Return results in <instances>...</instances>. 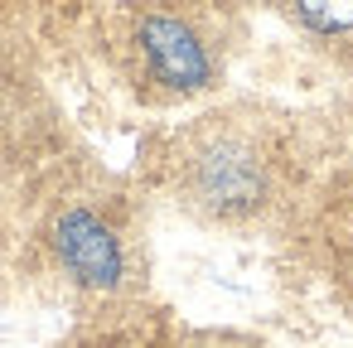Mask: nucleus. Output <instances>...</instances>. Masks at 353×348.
Segmentation results:
<instances>
[{"label":"nucleus","mask_w":353,"mask_h":348,"mask_svg":"<svg viewBox=\"0 0 353 348\" xmlns=\"http://www.w3.org/2000/svg\"><path fill=\"white\" fill-rule=\"evenodd\" d=\"M184 189L189 203L218 223H242L266 208L271 198V165L256 141L237 131H218L189 150L184 165Z\"/></svg>","instance_id":"nucleus-1"},{"label":"nucleus","mask_w":353,"mask_h":348,"mask_svg":"<svg viewBox=\"0 0 353 348\" xmlns=\"http://www.w3.org/2000/svg\"><path fill=\"white\" fill-rule=\"evenodd\" d=\"M131 49H136V63H141V78L165 92V97H189V92H203L218 73L213 63V49L203 39V30L184 15H165V10H150V15H136L131 25Z\"/></svg>","instance_id":"nucleus-2"},{"label":"nucleus","mask_w":353,"mask_h":348,"mask_svg":"<svg viewBox=\"0 0 353 348\" xmlns=\"http://www.w3.org/2000/svg\"><path fill=\"white\" fill-rule=\"evenodd\" d=\"M54 247H59V261L73 271V280L92 285V290H112L126 271L117 232L88 208H68L54 223Z\"/></svg>","instance_id":"nucleus-3"},{"label":"nucleus","mask_w":353,"mask_h":348,"mask_svg":"<svg viewBox=\"0 0 353 348\" xmlns=\"http://www.w3.org/2000/svg\"><path fill=\"white\" fill-rule=\"evenodd\" d=\"M295 20L314 34H348L353 30V6H300Z\"/></svg>","instance_id":"nucleus-4"}]
</instances>
